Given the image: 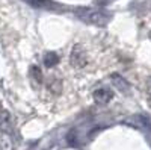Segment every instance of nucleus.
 Masks as SVG:
<instances>
[{
    "instance_id": "2",
    "label": "nucleus",
    "mask_w": 151,
    "mask_h": 150,
    "mask_svg": "<svg viewBox=\"0 0 151 150\" xmlns=\"http://www.w3.org/2000/svg\"><path fill=\"white\" fill-rule=\"evenodd\" d=\"M70 62L73 67H77V68H82L86 65V53L82 46H74L73 47V52L70 55Z\"/></svg>"
},
{
    "instance_id": "3",
    "label": "nucleus",
    "mask_w": 151,
    "mask_h": 150,
    "mask_svg": "<svg viewBox=\"0 0 151 150\" xmlns=\"http://www.w3.org/2000/svg\"><path fill=\"white\" fill-rule=\"evenodd\" d=\"M112 97H113V94H112V91L107 90V88H98V90L94 91V100H95L98 105H106V103H109L110 100H112Z\"/></svg>"
},
{
    "instance_id": "6",
    "label": "nucleus",
    "mask_w": 151,
    "mask_h": 150,
    "mask_svg": "<svg viewBox=\"0 0 151 150\" xmlns=\"http://www.w3.org/2000/svg\"><path fill=\"white\" fill-rule=\"evenodd\" d=\"M0 128H2V130H5V132L12 130V120H11V117H9V114L6 111H3L2 114H0Z\"/></svg>"
},
{
    "instance_id": "4",
    "label": "nucleus",
    "mask_w": 151,
    "mask_h": 150,
    "mask_svg": "<svg viewBox=\"0 0 151 150\" xmlns=\"http://www.w3.org/2000/svg\"><path fill=\"white\" fill-rule=\"evenodd\" d=\"M110 82H112V85L115 86L116 90H119L121 93H127L129 90H130V83L125 80L124 78H121L118 73H113L112 76H110Z\"/></svg>"
},
{
    "instance_id": "1",
    "label": "nucleus",
    "mask_w": 151,
    "mask_h": 150,
    "mask_svg": "<svg viewBox=\"0 0 151 150\" xmlns=\"http://www.w3.org/2000/svg\"><path fill=\"white\" fill-rule=\"evenodd\" d=\"M76 14L79 15L80 20L95 24V26H106L110 20V14L103 9H91V8H79L76 9Z\"/></svg>"
},
{
    "instance_id": "7",
    "label": "nucleus",
    "mask_w": 151,
    "mask_h": 150,
    "mask_svg": "<svg viewBox=\"0 0 151 150\" xmlns=\"http://www.w3.org/2000/svg\"><path fill=\"white\" fill-rule=\"evenodd\" d=\"M58 62H59L58 53H55V52L45 53V56H44V65H45V67H55Z\"/></svg>"
},
{
    "instance_id": "5",
    "label": "nucleus",
    "mask_w": 151,
    "mask_h": 150,
    "mask_svg": "<svg viewBox=\"0 0 151 150\" xmlns=\"http://www.w3.org/2000/svg\"><path fill=\"white\" fill-rule=\"evenodd\" d=\"M26 2H29L35 8H42V9H55V8H58L56 3L52 2V0H26Z\"/></svg>"
},
{
    "instance_id": "8",
    "label": "nucleus",
    "mask_w": 151,
    "mask_h": 150,
    "mask_svg": "<svg viewBox=\"0 0 151 150\" xmlns=\"http://www.w3.org/2000/svg\"><path fill=\"white\" fill-rule=\"evenodd\" d=\"M30 76H32V79L36 80L38 83H41V82H42V73H41V70L38 68L36 65L30 67Z\"/></svg>"
}]
</instances>
